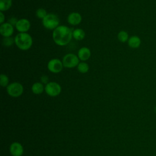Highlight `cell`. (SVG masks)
Listing matches in <instances>:
<instances>
[{"label": "cell", "instance_id": "cell-8", "mask_svg": "<svg viewBox=\"0 0 156 156\" xmlns=\"http://www.w3.org/2000/svg\"><path fill=\"white\" fill-rule=\"evenodd\" d=\"M16 29L20 33H24L27 32L30 27V21L26 18H21L18 20L16 25Z\"/></svg>", "mask_w": 156, "mask_h": 156}, {"label": "cell", "instance_id": "cell-14", "mask_svg": "<svg viewBox=\"0 0 156 156\" xmlns=\"http://www.w3.org/2000/svg\"><path fill=\"white\" fill-rule=\"evenodd\" d=\"M85 35V32L82 29H76L73 31V37L76 40H82Z\"/></svg>", "mask_w": 156, "mask_h": 156}, {"label": "cell", "instance_id": "cell-19", "mask_svg": "<svg viewBox=\"0 0 156 156\" xmlns=\"http://www.w3.org/2000/svg\"><path fill=\"white\" fill-rule=\"evenodd\" d=\"M9 77L4 74H1L0 76V84L1 87H7L9 84Z\"/></svg>", "mask_w": 156, "mask_h": 156}, {"label": "cell", "instance_id": "cell-22", "mask_svg": "<svg viewBox=\"0 0 156 156\" xmlns=\"http://www.w3.org/2000/svg\"><path fill=\"white\" fill-rule=\"evenodd\" d=\"M17 21H18V20H17V19L16 18H15V17H12V18H10L9 20V21H8V23H9L10 24H11L12 26H15L16 25V23H17Z\"/></svg>", "mask_w": 156, "mask_h": 156}, {"label": "cell", "instance_id": "cell-9", "mask_svg": "<svg viewBox=\"0 0 156 156\" xmlns=\"http://www.w3.org/2000/svg\"><path fill=\"white\" fill-rule=\"evenodd\" d=\"M14 32L13 26L9 23H4L1 25L0 33L4 37H11Z\"/></svg>", "mask_w": 156, "mask_h": 156}, {"label": "cell", "instance_id": "cell-7", "mask_svg": "<svg viewBox=\"0 0 156 156\" xmlns=\"http://www.w3.org/2000/svg\"><path fill=\"white\" fill-rule=\"evenodd\" d=\"M48 70L53 73H60L63 67L62 61L58 58H53L49 61L47 65Z\"/></svg>", "mask_w": 156, "mask_h": 156}, {"label": "cell", "instance_id": "cell-15", "mask_svg": "<svg viewBox=\"0 0 156 156\" xmlns=\"http://www.w3.org/2000/svg\"><path fill=\"white\" fill-rule=\"evenodd\" d=\"M32 91L34 94H39L44 91V86L40 82H35L32 86Z\"/></svg>", "mask_w": 156, "mask_h": 156}, {"label": "cell", "instance_id": "cell-10", "mask_svg": "<svg viewBox=\"0 0 156 156\" xmlns=\"http://www.w3.org/2000/svg\"><path fill=\"white\" fill-rule=\"evenodd\" d=\"M67 21L69 24L76 26L80 23L82 21V16L80 14L77 12H72L68 15Z\"/></svg>", "mask_w": 156, "mask_h": 156}, {"label": "cell", "instance_id": "cell-12", "mask_svg": "<svg viewBox=\"0 0 156 156\" xmlns=\"http://www.w3.org/2000/svg\"><path fill=\"white\" fill-rule=\"evenodd\" d=\"M91 55V51L89 48L87 47H82L78 51L77 56L79 60L82 61L87 60Z\"/></svg>", "mask_w": 156, "mask_h": 156}, {"label": "cell", "instance_id": "cell-25", "mask_svg": "<svg viewBox=\"0 0 156 156\" xmlns=\"http://www.w3.org/2000/svg\"><path fill=\"white\" fill-rule=\"evenodd\" d=\"M155 112H156V107H155Z\"/></svg>", "mask_w": 156, "mask_h": 156}, {"label": "cell", "instance_id": "cell-13", "mask_svg": "<svg viewBox=\"0 0 156 156\" xmlns=\"http://www.w3.org/2000/svg\"><path fill=\"white\" fill-rule=\"evenodd\" d=\"M141 44V40L137 36H132L128 40V44L132 48H137Z\"/></svg>", "mask_w": 156, "mask_h": 156}, {"label": "cell", "instance_id": "cell-17", "mask_svg": "<svg viewBox=\"0 0 156 156\" xmlns=\"http://www.w3.org/2000/svg\"><path fill=\"white\" fill-rule=\"evenodd\" d=\"M89 69V66L88 63L84 62H82L77 65V70L81 73H86Z\"/></svg>", "mask_w": 156, "mask_h": 156}, {"label": "cell", "instance_id": "cell-6", "mask_svg": "<svg viewBox=\"0 0 156 156\" xmlns=\"http://www.w3.org/2000/svg\"><path fill=\"white\" fill-rule=\"evenodd\" d=\"M44 90L47 94L50 96H58L62 90L60 85L55 82H50L48 83L45 87Z\"/></svg>", "mask_w": 156, "mask_h": 156}, {"label": "cell", "instance_id": "cell-2", "mask_svg": "<svg viewBox=\"0 0 156 156\" xmlns=\"http://www.w3.org/2000/svg\"><path fill=\"white\" fill-rule=\"evenodd\" d=\"M14 39L15 44L21 50H28L32 45V38L26 32L18 34Z\"/></svg>", "mask_w": 156, "mask_h": 156}, {"label": "cell", "instance_id": "cell-26", "mask_svg": "<svg viewBox=\"0 0 156 156\" xmlns=\"http://www.w3.org/2000/svg\"><path fill=\"white\" fill-rule=\"evenodd\" d=\"M155 156H156V155H155Z\"/></svg>", "mask_w": 156, "mask_h": 156}, {"label": "cell", "instance_id": "cell-16", "mask_svg": "<svg viewBox=\"0 0 156 156\" xmlns=\"http://www.w3.org/2000/svg\"><path fill=\"white\" fill-rule=\"evenodd\" d=\"M12 4V0H0V10L1 12L9 10Z\"/></svg>", "mask_w": 156, "mask_h": 156}, {"label": "cell", "instance_id": "cell-20", "mask_svg": "<svg viewBox=\"0 0 156 156\" xmlns=\"http://www.w3.org/2000/svg\"><path fill=\"white\" fill-rule=\"evenodd\" d=\"M15 43V39H13L11 37H4L2 40V44L4 46L6 47L11 46Z\"/></svg>", "mask_w": 156, "mask_h": 156}, {"label": "cell", "instance_id": "cell-5", "mask_svg": "<svg viewBox=\"0 0 156 156\" xmlns=\"http://www.w3.org/2000/svg\"><path fill=\"white\" fill-rule=\"evenodd\" d=\"M7 92L12 97H18L23 92V87L19 82H13L7 87Z\"/></svg>", "mask_w": 156, "mask_h": 156}, {"label": "cell", "instance_id": "cell-3", "mask_svg": "<svg viewBox=\"0 0 156 156\" xmlns=\"http://www.w3.org/2000/svg\"><path fill=\"white\" fill-rule=\"evenodd\" d=\"M58 17L54 13L48 14L43 20L42 24L47 29L54 30L59 26Z\"/></svg>", "mask_w": 156, "mask_h": 156}, {"label": "cell", "instance_id": "cell-11", "mask_svg": "<svg viewBox=\"0 0 156 156\" xmlns=\"http://www.w3.org/2000/svg\"><path fill=\"white\" fill-rule=\"evenodd\" d=\"M10 151L13 156H21L23 154V147L19 143H13L10 147Z\"/></svg>", "mask_w": 156, "mask_h": 156}, {"label": "cell", "instance_id": "cell-18", "mask_svg": "<svg viewBox=\"0 0 156 156\" xmlns=\"http://www.w3.org/2000/svg\"><path fill=\"white\" fill-rule=\"evenodd\" d=\"M118 38L121 42L125 43L129 40V35L127 32L121 30L118 34Z\"/></svg>", "mask_w": 156, "mask_h": 156}, {"label": "cell", "instance_id": "cell-21", "mask_svg": "<svg viewBox=\"0 0 156 156\" xmlns=\"http://www.w3.org/2000/svg\"><path fill=\"white\" fill-rule=\"evenodd\" d=\"M47 15L48 14L46 10L43 8L38 9L36 11V16L39 19L43 20Z\"/></svg>", "mask_w": 156, "mask_h": 156}, {"label": "cell", "instance_id": "cell-4", "mask_svg": "<svg viewBox=\"0 0 156 156\" xmlns=\"http://www.w3.org/2000/svg\"><path fill=\"white\" fill-rule=\"evenodd\" d=\"M63 66L68 68H74L79 63V58L77 55L69 53L66 54L62 59Z\"/></svg>", "mask_w": 156, "mask_h": 156}, {"label": "cell", "instance_id": "cell-24", "mask_svg": "<svg viewBox=\"0 0 156 156\" xmlns=\"http://www.w3.org/2000/svg\"><path fill=\"white\" fill-rule=\"evenodd\" d=\"M0 18H1V21H0V23L2 24V23H4V19H5V16H4V15L3 14L2 12H0Z\"/></svg>", "mask_w": 156, "mask_h": 156}, {"label": "cell", "instance_id": "cell-23", "mask_svg": "<svg viewBox=\"0 0 156 156\" xmlns=\"http://www.w3.org/2000/svg\"><path fill=\"white\" fill-rule=\"evenodd\" d=\"M48 80H49V78L47 76L44 75V76H42L41 77V81L43 83H46L47 84L48 83H49Z\"/></svg>", "mask_w": 156, "mask_h": 156}, {"label": "cell", "instance_id": "cell-1", "mask_svg": "<svg viewBox=\"0 0 156 156\" xmlns=\"http://www.w3.org/2000/svg\"><path fill=\"white\" fill-rule=\"evenodd\" d=\"M73 38V31L66 26H58L52 32V38L55 43L63 46L68 44Z\"/></svg>", "mask_w": 156, "mask_h": 156}]
</instances>
